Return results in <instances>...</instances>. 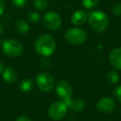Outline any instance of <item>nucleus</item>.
Here are the masks:
<instances>
[{
  "instance_id": "9d476101",
  "label": "nucleus",
  "mask_w": 121,
  "mask_h": 121,
  "mask_svg": "<svg viewBox=\"0 0 121 121\" xmlns=\"http://www.w3.org/2000/svg\"><path fill=\"white\" fill-rule=\"evenodd\" d=\"M109 60L113 67L121 71V47H116L111 51L109 55Z\"/></svg>"
},
{
  "instance_id": "39448f33",
  "label": "nucleus",
  "mask_w": 121,
  "mask_h": 121,
  "mask_svg": "<svg viewBox=\"0 0 121 121\" xmlns=\"http://www.w3.org/2000/svg\"><path fill=\"white\" fill-rule=\"evenodd\" d=\"M3 52L8 56H19L23 52V46L17 40L8 39V40L4 41L3 43Z\"/></svg>"
},
{
  "instance_id": "a878e982",
  "label": "nucleus",
  "mask_w": 121,
  "mask_h": 121,
  "mask_svg": "<svg viewBox=\"0 0 121 121\" xmlns=\"http://www.w3.org/2000/svg\"><path fill=\"white\" fill-rule=\"evenodd\" d=\"M4 32V27H3L2 24H0V35Z\"/></svg>"
},
{
  "instance_id": "423d86ee",
  "label": "nucleus",
  "mask_w": 121,
  "mask_h": 121,
  "mask_svg": "<svg viewBox=\"0 0 121 121\" xmlns=\"http://www.w3.org/2000/svg\"><path fill=\"white\" fill-rule=\"evenodd\" d=\"M68 108L63 101H56L48 108V115L52 119L59 121L66 115Z\"/></svg>"
},
{
  "instance_id": "6ab92c4d",
  "label": "nucleus",
  "mask_w": 121,
  "mask_h": 121,
  "mask_svg": "<svg viewBox=\"0 0 121 121\" xmlns=\"http://www.w3.org/2000/svg\"><path fill=\"white\" fill-rule=\"evenodd\" d=\"M27 18H28V20L30 21L31 22H33V23H35V22H39L41 17H40V14H39L38 13L31 12L30 13L28 14V16H27Z\"/></svg>"
},
{
  "instance_id": "2eb2a0df",
  "label": "nucleus",
  "mask_w": 121,
  "mask_h": 121,
  "mask_svg": "<svg viewBox=\"0 0 121 121\" xmlns=\"http://www.w3.org/2000/svg\"><path fill=\"white\" fill-rule=\"evenodd\" d=\"M15 27L17 29V32H19L22 35L27 33L29 31V24L26 22L23 19H18V20L16 22Z\"/></svg>"
},
{
  "instance_id": "f3484780",
  "label": "nucleus",
  "mask_w": 121,
  "mask_h": 121,
  "mask_svg": "<svg viewBox=\"0 0 121 121\" xmlns=\"http://www.w3.org/2000/svg\"><path fill=\"white\" fill-rule=\"evenodd\" d=\"M49 4L48 0H33V6L39 11H43Z\"/></svg>"
},
{
  "instance_id": "7ed1b4c3",
  "label": "nucleus",
  "mask_w": 121,
  "mask_h": 121,
  "mask_svg": "<svg viewBox=\"0 0 121 121\" xmlns=\"http://www.w3.org/2000/svg\"><path fill=\"white\" fill-rule=\"evenodd\" d=\"M88 33L84 29L72 27L69 28L65 32V38L69 43L73 45H81L87 40Z\"/></svg>"
},
{
  "instance_id": "dca6fc26",
  "label": "nucleus",
  "mask_w": 121,
  "mask_h": 121,
  "mask_svg": "<svg viewBox=\"0 0 121 121\" xmlns=\"http://www.w3.org/2000/svg\"><path fill=\"white\" fill-rule=\"evenodd\" d=\"M106 79H107V81L109 84L115 85V84H117L119 81V75L117 71H111L107 74Z\"/></svg>"
},
{
  "instance_id": "f257e3e1",
  "label": "nucleus",
  "mask_w": 121,
  "mask_h": 121,
  "mask_svg": "<svg viewBox=\"0 0 121 121\" xmlns=\"http://www.w3.org/2000/svg\"><path fill=\"white\" fill-rule=\"evenodd\" d=\"M35 50L39 55L44 57H49L55 52L56 42L52 36L42 34L35 42Z\"/></svg>"
},
{
  "instance_id": "1a4fd4ad",
  "label": "nucleus",
  "mask_w": 121,
  "mask_h": 121,
  "mask_svg": "<svg viewBox=\"0 0 121 121\" xmlns=\"http://www.w3.org/2000/svg\"><path fill=\"white\" fill-rule=\"evenodd\" d=\"M115 101L110 97H103L96 104V109L101 114H109L115 109Z\"/></svg>"
},
{
  "instance_id": "393cba45",
  "label": "nucleus",
  "mask_w": 121,
  "mask_h": 121,
  "mask_svg": "<svg viewBox=\"0 0 121 121\" xmlns=\"http://www.w3.org/2000/svg\"><path fill=\"white\" fill-rule=\"evenodd\" d=\"M4 65L2 63V61L0 60V75L1 74H3V72H4Z\"/></svg>"
},
{
  "instance_id": "f8f14e48",
  "label": "nucleus",
  "mask_w": 121,
  "mask_h": 121,
  "mask_svg": "<svg viewBox=\"0 0 121 121\" xmlns=\"http://www.w3.org/2000/svg\"><path fill=\"white\" fill-rule=\"evenodd\" d=\"M66 104L68 109H71L75 112H81L86 107V103L81 99H70L66 102H64Z\"/></svg>"
},
{
  "instance_id": "ddd939ff",
  "label": "nucleus",
  "mask_w": 121,
  "mask_h": 121,
  "mask_svg": "<svg viewBox=\"0 0 121 121\" xmlns=\"http://www.w3.org/2000/svg\"><path fill=\"white\" fill-rule=\"evenodd\" d=\"M3 78L7 83L12 84V83L15 82V81L17 80V73L13 68L9 66L4 69V72H3Z\"/></svg>"
},
{
  "instance_id": "0eeeda50",
  "label": "nucleus",
  "mask_w": 121,
  "mask_h": 121,
  "mask_svg": "<svg viewBox=\"0 0 121 121\" xmlns=\"http://www.w3.org/2000/svg\"><path fill=\"white\" fill-rule=\"evenodd\" d=\"M42 22H43L44 27L51 31L58 30L62 24V20L60 16L52 11L47 12L44 14L42 17Z\"/></svg>"
},
{
  "instance_id": "4be33fe9",
  "label": "nucleus",
  "mask_w": 121,
  "mask_h": 121,
  "mask_svg": "<svg viewBox=\"0 0 121 121\" xmlns=\"http://www.w3.org/2000/svg\"><path fill=\"white\" fill-rule=\"evenodd\" d=\"M114 93V96H115L116 99H117L119 103H121V85L115 88Z\"/></svg>"
},
{
  "instance_id": "20e7f679",
  "label": "nucleus",
  "mask_w": 121,
  "mask_h": 121,
  "mask_svg": "<svg viewBox=\"0 0 121 121\" xmlns=\"http://www.w3.org/2000/svg\"><path fill=\"white\" fill-rule=\"evenodd\" d=\"M36 85L41 91L47 93L54 89L55 80L50 73L42 72L36 77Z\"/></svg>"
},
{
  "instance_id": "9b49d317",
  "label": "nucleus",
  "mask_w": 121,
  "mask_h": 121,
  "mask_svg": "<svg viewBox=\"0 0 121 121\" xmlns=\"http://www.w3.org/2000/svg\"><path fill=\"white\" fill-rule=\"evenodd\" d=\"M71 22L75 26H82L88 20V14L84 10H77L74 12L71 17Z\"/></svg>"
},
{
  "instance_id": "b1692460",
  "label": "nucleus",
  "mask_w": 121,
  "mask_h": 121,
  "mask_svg": "<svg viewBox=\"0 0 121 121\" xmlns=\"http://www.w3.org/2000/svg\"><path fill=\"white\" fill-rule=\"evenodd\" d=\"M16 121H32V120L29 117H27V116H19L16 119Z\"/></svg>"
},
{
  "instance_id": "f03ea898",
  "label": "nucleus",
  "mask_w": 121,
  "mask_h": 121,
  "mask_svg": "<svg viewBox=\"0 0 121 121\" xmlns=\"http://www.w3.org/2000/svg\"><path fill=\"white\" fill-rule=\"evenodd\" d=\"M89 25L93 31L100 33L107 29L109 26V19L108 15L104 12L99 10L92 11L88 14Z\"/></svg>"
},
{
  "instance_id": "4468645a",
  "label": "nucleus",
  "mask_w": 121,
  "mask_h": 121,
  "mask_svg": "<svg viewBox=\"0 0 121 121\" xmlns=\"http://www.w3.org/2000/svg\"><path fill=\"white\" fill-rule=\"evenodd\" d=\"M32 88H33V81L29 78L23 79L19 85V89L23 93H29L32 90Z\"/></svg>"
},
{
  "instance_id": "5701e85b",
  "label": "nucleus",
  "mask_w": 121,
  "mask_h": 121,
  "mask_svg": "<svg viewBox=\"0 0 121 121\" xmlns=\"http://www.w3.org/2000/svg\"><path fill=\"white\" fill-rule=\"evenodd\" d=\"M5 12V4L4 0H0V17Z\"/></svg>"
},
{
  "instance_id": "412c9836",
  "label": "nucleus",
  "mask_w": 121,
  "mask_h": 121,
  "mask_svg": "<svg viewBox=\"0 0 121 121\" xmlns=\"http://www.w3.org/2000/svg\"><path fill=\"white\" fill-rule=\"evenodd\" d=\"M12 2L14 7L17 8V9H21V8H23L27 4V0H12Z\"/></svg>"
},
{
  "instance_id": "aec40b11",
  "label": "nucleus",
  "mask_w": 121,
  "mask_h": 121,
  "mask_svg": "<svg viewBox=\"0 0 121 121\" xmlns=\"http://www.w3.org/2000/svg\"><path fill=\"white\" fill-rule=\"evenodd\" d=\"M112 13L116 17H121V4L117 3L112 8Z\"/></svg>"
},
{
  "instance_id": "a211bd4d",
  "label": "nucleus",
  "mask_w": 121,
  "mask_h": 121,
  "mask_svg": "<svg viewBox=\"0 0 121 121\" xmlns=\"http://www.w3.org/2000/svg\"><path fill=\"white\" fill-rule=\"evenodd\" d=\"M99 0H81V4L87 9H93L99 4Z\"/></svg>"
},
{
  "instance_id": "6e6552de",
  "label": "nucleus",
  "mask_w": 121,
  "mask_h": 121,
  "mask_svg": "<svg viewBox=\"0 0 121 121\" xmlns=\"http://www.w3.org/2000/svg\"><path fill=\"white\" fill-rule=\"evenodd\" d=\"M72 88L71 86L66 81H59L56 85V93L63 102H66L72 98Z\"/></svg>"
}]
</instances>
